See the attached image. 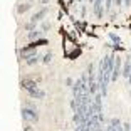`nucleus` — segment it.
I'll list each match as a JSON object with an SVG mask.
<instances>
[{
  "instance_id": "obj_7",
  "label": "nucleus",
  "mask_w": 131,
  "mask_h": 131,
  "mask_svg": "<svg viewBox=\"0 0 131 131\" xmlns=\"http://www.w3.org/2000/svg\"><path fill=\"white\" fill-rule=\"evenodd\" d=\"M111 2H113V0H106V8L111 7Z\"/></svg>"
},
{
  "instance_id": "obj_5",
  "label": "nucleus",
  "mask_w": 131,
  "mask_h": 131,
  "mask_svg": "<svg viewBox=\"0 0 131 131\" xmlns=\"http://www.w3.org/2000/svg\"><path fill=\"white\" fill-rule=\"evenodd\" d=\"M42 32H44V30H34V32H30V34H29V39L39 37V35H42Z\"/></svg>"
},
{
  "instance_id": "obj_8",
  "label": "nucleus",
  "mask_w": 131,
  "mask_h": 131,
  "mask_svg": "<svg viewBox=\"0 0 131 131\" xmlns=\"http://www.w3.org/2000/svg\"><path fill=\"white\" fill-rule=\"evenodd\" d=\"M40 4H47V2H50V0H39Z\"/></svg>"
},
{
  "instance_id": "obj_3",
  "label": "nucleus",
  "mask_w": 131,
  "mask_h": 131,
  "mask_svg": "<svg viewBox=\"0 0 131 131\" xmlns=\"http://www.w3.org/2000/svg\"><path fill=\"white\" fill-rule=\"evenodd\" d=\"M47 12H49V8H42V10L39 12V14H35V15L32 17V22H39L40 19H44V17L47 15Z\"/></svg>"
},
{
  "instance_id": "obj_1",
  "label": "nucleus",
  "mask_w": 131,
  "mask_h": 131,
  "mask_svg": "<svg viewBox=\"0 0 131 131\" xmlns=\"http://www.w3.org/2000/svg\"><path fill=\"white\" fill-rule=\"evenodd\" d=\"M22 118L27 123H37V119H39L35 109H30V108H22Z\"/></svg>"
},
{
  "instance_id": "obj_2",
  "label": "nucleus",
  "mask_w": 131,
  "mask_h": 131,
  "mask_svg": "<svg viewBox=\"0 0 131 131\" xmlns=\"http://www.w3.org/2000/svg\"><path fill=\"white\" fill-rule=\"evenodd\" d=\"M27 93L30 94L32 97H37V99H42V97L46 96V94H44L42 91H39L37 88H30V89H27Z\"/></svg>"
},
{
  "instance_id": "obj_4",
  "label": "nucleus",
  "mask_w": 131,
  "mask_h": 131,
  "mask_svg": "<svg viewBox=\"0 0 131 131\" xmlns=\"http://www.w3.org/2000/svg\"><path fill=\"white\" fill-rule=\"evenodd\" d=\"M30 5L32 4H29V2L27 4H19L17 5V12H19V14H24V12H27L29 8H30Z\"/></svg>"
},
{
  "instance_id": "obj_6",
  "label": "nucleus",
  "mask_w": 131,
  "mask_h": 131,
  "mask_svg": "<svg viewBox=\"0 0 131 131\" xmlns=\"http://www.w3.org/2000/svg\"><path fill=\"white\" fill-rule=\"evenodd\" d=\"M50 61H52V54L49 52V54H46V57H44V64H49Z\"/></svg>"
}]
</instances>
